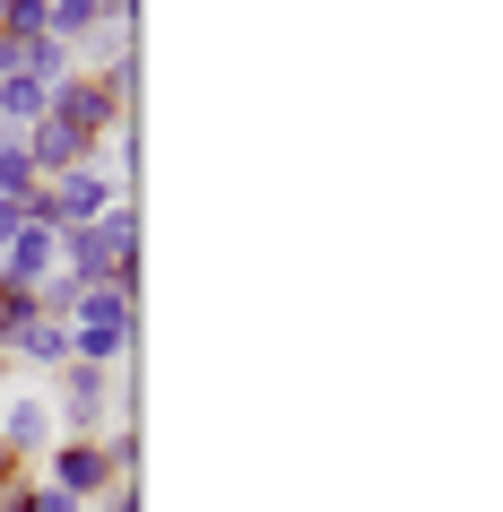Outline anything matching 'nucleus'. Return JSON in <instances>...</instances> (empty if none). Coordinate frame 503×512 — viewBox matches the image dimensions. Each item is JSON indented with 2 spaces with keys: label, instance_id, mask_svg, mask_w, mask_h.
<instances>
[{
  "label": "nucleus",
  "instance_id": "obj_1",
  "mask_svg": "<svg viewBox=\"0 0 503 512\" xmlns=\"http://www.w3.org/2000/svg\"><path fill=\"white\" fill-rule=\"evenodd\" d=\"M44 400H53V434H70V443H105V434L122 426L105 365H61V374L44 382Z\"/></svg>",
  "mask_w": 503,
  "mask_h": 512
},
{
  "label": "nucleus",
  "instance_id": "obj_2",
  "mask_svg": "<svg viewBox=\"0 0 503 512\" xmlns=\"http://www.w3.org/2000/svg\"><path fill=\"white\" fill-rule=\"evenodd\" d=\"M35 478L61 486V495H79V504H105V486L122 478V469H113L105 443H70V434H53V452L35 460Z\"/></svg>",
  "mask_w": 503,
  "mask_h": 512
},
{
  "label": "nucleus",
  "instance_id": "obj_3",
  "mask_svg": "<svg viewBox=\"0 0 503 512\" xmlns=\"http://www.w3.org/2000/svg\"><path fill=\"white\" fill-rule=\"evenodd\" d=\"M53 122H70V131H79L87 148H96V139H105V131H122L131 113H122V96H113L105 79H87V70H70V79L53 87Z\"/></svg>",
  "mask_w": 503,
  "mask_h": 512
},
{
  "label": "nucleus",
  "instance_id": "obj_4",
  "mask_svg": "<svg viewBox=\"0 0 503 512\" xmlns=\"http://www.w3.org/2000/svg\"><path fill=\"white\" fill-rule=\"evenodd\" d=\"M0 452L35 469V460L53 452V400L44 391H0Z\"/></svg>",
  "mask_w": 503,
  "mask_h": 512
},
{
  "label": "nucleus",
  "instance_id": "obj_5",
  "mask_svg": "<svg viewBox=\"0 0 503 512\" xmlns=\"http://www.w3.org/2000/svg\"><path fill=\"white\" fill-rule=\"evenodd\" d=\"M53 270H61V226H18L9 252H0V278L9 287H44Z\"/></svg>",
  "mask_w": 503,
  "mask_h": 512
},
{
  "label": "nucleus",
  "instance_id": "obj_6",
  "mask_svg": "<svg viewBox=\"0 0 503 512\" xmlns=\"http://www.w3.org/2000/svg\"><path fill=\"white\" fill-rule=\"evenodd\" d=\"M0 356H9V365H35V374H61V365H70V330L35 313V322H18L0 339Z\"/></svg>",
  "mask_w": 503,
  "mask_h": 512
},
{
  "label": "nucleus",
  "instance_id": "obj_7",
  "mask_svg": "<svg viewBox=\"0 0 503 512\" xmlns=\"http://www.w3.org/2000/svg\"><path fill=\"white\" fill-rule=\"evenodd\" d=\"M27 165L44 174V183H53V174H70V165H87V139L70 131V122H53V113H44V122L27 131Z\"/></svg>",
  "mask_w": 503,
  "mask_h": 512
},
{
  "label": "nucleus",
  "instance_id": "obj_8",
  "mask_svg": "<svg viewBox=\"0 0 503 512\" xmlns=\"http://www.w3.org/2000/svg\"><path fill=\"white\" fill-rule=\"evenodd\" d=\"M44 113H53V87L27 79V70H0V122H9V131H35Z\"/></svg>",
  "mask_w": 503,
  "mask_h": 512
},
{
  "label": "nucleus",
  "instance_id": "obj_9",
  "mask_svg": "<svg viewBox=\"0 0 503 512\" xmlns=\"http://www.w3.org/2000/svg\"><path fill=\"white\" fill-rule=\"evenodd\" d=\"M18 226H27V209H18V200H0V252H9V235H18Z\"/></svg>",
  "mask_w": 503,
  "mask_h": 512
},
{
  "label": "nucleus",
  "instance_id": "obj_10",
  "mask_svg": "<svg viewBox=\"0 0 503 512\" xmlns=\"http://www.w3.org/2000/svg\"><path fill=\"white\" fill-rule=\"evenodd\" d=\"M96 18H122V27H139V0H96Z\"/></svg>",
  "mask_w": 503,
  "mask_h": 512
},
{
  "label": "nucleus",
  "instance_id": "obj_11",
  "mask_svg": "<svg viewBox=\"0 0 503 512\" xmlns=\"http://www.w3.org/2000/svg\"><path fill=\"white\" fill-rule=\"evenodd\" d=\"M18 478H27V469H18V460L0 452V495H9V486H18Z\"/></svg>",
  "mask_w": 503,
  "mask_h": 512
},
{
  "label": "nucleus",
  "instance_id": "obj_12",
  "mask_svg": "<svg viewBox=\"0 0 503 512\" xmlns=\"http://www.w3.org/2000/svg\"><path fill=\"white\" fill-rule=\"evenodd\" d=\"M0 70H18V61H9V35H0Z\"/></svg>",
  "mask_w": 503,
  "mask_h": 512
},
{
  "label": "nucleus",
  "instance_id": "obj_13",
  "mask_svg": "<svg viewBox=\"0 0 503 512\" xmlns=\"http://www.w3.org/2000/svg\"><path fill=\"white\" fill-rule=\"evenodd\" d=\"M9 9H18V0H0V18H9Z\"/></svg>",
  "mask_w": 503,
  "mask_h": 512
},
{
  "label": "nucleus",
  "instance_id": "obj_14",
  "mask_svg": "<svg viewBox=\"0 0 503 512\" xmlns=\"http://www.w3.org/2000/svg\"><path fill=\"white\" fill-rule=\"evenodd\" d=\"M87 512H105V504H87Z\"/></svg>",
  "mask_w": 503,
  "mask_h": 512
}]
</instances>
